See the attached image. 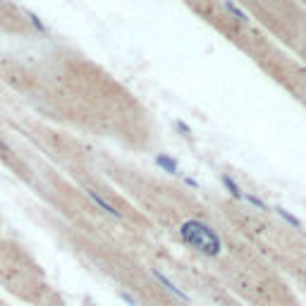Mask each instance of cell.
I'll return each instance as SVG.
<instances>
[{"instance_id": "cell-2", "label": "cell", "mask_w": 306, "mask_h": 306, "mask_svg": "<svg viewBox=\"0 0 306 306\" xmlns=\"http://www.w3.org/2000/svg\"><path fill=\"white\" fill-rule=\"evenodd\" d=\"M0 306H5V304H0Z\"/></svg>"}, {"instance_id": "cell-1", "label": "cell", "mask_w": 306, "mask_h": 306, "mask_svg": "<svg viewBox=\"0 0 306 306\" xmlns=\"http://www.w3.org/2000/svg\"><path fill=\"white\" fill-rule=\"evenodd\" d=\"M177 240L206 258H220L225 252V242L220 237V232L201 218L182 220L177 228Z\"/></svg>"}]
</instances>
